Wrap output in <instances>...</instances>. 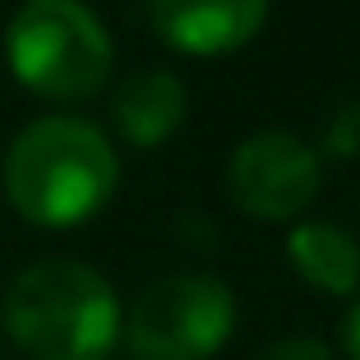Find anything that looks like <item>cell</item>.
I'll use <instances>...</instances> for the list:
<instances>
[{"label":"cell","mask_w":360,"mask_h":360,"mask_svg":"<svg viewBox=\"0 0 360 360\" xmlns=\"http://www.w3.org/2000/svg\"><path fill=\"white\" fill-rule=\"evenodd\" d=\"M120 158L111 139L84 116L32 120L5 153V194L32 226H79L111 203Z\"/></svg>","instance_id":"obj_1"},{"label":"cell","mask_w":360,"mask_h":360,"mask_svg":"<svg viewBox=\"0 0 360 360\" xmlns=\"http://www.w3.org/2000/svg\"><path fill=\"white\" fill-rule=\"evenodd\" d=\"M5 333L28 360H106L120 342V300L79 259H37L0 300Z\"/></svg>","instance_id":"obj_2"},{"label":"cell","mask_w":360,"mask_h":360,"mask_svg":"<svg viewBox=\"0 0 360 360\" xmlns=\"http://www.w3.org/2000/svg\"><path fill=\"white\" fill-rule=\"evenodd\" d=\"M10 70L46 102H88L111 79V32L84 0H23L5 28Z\"/></svg>","instance_id":"obj_3"},{"label":"cell","mask_w":360,"mask_h":360,"mask_svg":"<svg viewBox=\"0 0 360 360\" xmlns=\"http://www.w3.org/2000/svg\"><path fill=\"white\" fill-rule=\"evenodd\" d=\"M236 328V296L212 273H171L148 282L120 319L134 360H212Z\"/></svg>","instance_id":"obj_4"},{"label":"cell","mask_w":360,"mask_h":360,"mask_svg":"<svg viewBox=\"0 0 360 360\" xmlns=\"http://www.w3.org/2000/svg\"><path fill=\"white\" fill-rule=\"evenodd\" d=\"M323 162L291 129H259L226 162V194L255 222H296L319 199Z\"/></svg>","instance_id":"obj_5"},{"label":"cell","mask_w":360,"mask_h":360,"mask_svg":"<svg viewBox=\"0 0 360 360\" xmlns=\"http://www.w3.org/2000/svg\"><path fill=\"white\" fill-rule=\"evenodd\" d=\"M273 0H148V23L180 56H231L264 32Z\"/></svg>","instance_id":"obj_6"},{"label":"cell","mask_w":360,"mask_h":360,"mask_svg":"<svg viewBox=\"0 0 360 360\" xmlns=\"http://www.w3.org/2000/svg\"><path fill=\"white\" fill-rule=\"evenodd\" d=\"M190 97L171 70H139L111 97V125L134 148H158L185 125Z\"/></svg>","instance_id":"obj_7"},{"label":"cell","mask_w":360,"mask_h":360,"mask_svg":"<svg viewBox=\"0 0 360 360\" xmlns=\"http://www.w3.org/2000/svg\"><path fill=\"white\" fill-rule=\"evenodd\" d=\"M286 259L300 282L328 296H351L360 286V245L338 222H296L286 231Z\"/></svg>","instance_id":"obj_8"},{"label":"cell","mask_w":360,"mask_h":360,"mask_svg":"<svg viewBox=\"0 0 360 360\" xmlns=\"http://www.w3.org/2000/svg\"><path fill=\"white\" fill-rule=\"evenodd\" d=\"M323 158H333V162L360 158V102H347L333 111L328 129H323Z\"/></svg>","instance_id":"obj_9"},{"label":"cell","mask_w":360,"mask_h":360,"mask_svg":"<svg viewBox=\"0 0 360 360\" xmlns=\"http://www.w3.org/2000/svg\"><path fill=\"white\" fill-rule=\"evenodd\" d=\"M259 360H338V356L319 338H282V342L259 351Z\"/></svg>","instance_id":"obj_10"},{"label":"cell","mask_w":360,"mask_h":360,"mask_svg":"<svg viewBox=\"0 0 360 360\" xmlns=\"http://www.w3.org/2000/svg\"><path fill=\"white\" fill-rule=\"evenodd\" d=\"M342 347H347L351 360H360V300L351 305V314L342 319Z\"/></svg>","instance_id":"obj_11"}]
</instances>
